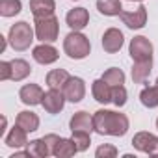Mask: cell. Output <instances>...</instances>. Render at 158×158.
Listing matches in <instances>:
<instances>
[{
	"label": "cell",
	"mask_w": 158,
	"mask_h": 158,
	"mask_svg": "<svg viewBox=\"0 0 158 158\" xmlns=\"http://www.w3.org/2000/svg\"><path fill=\"white\" fill-rule=\"evenodd\" d=\"M128 125V117L119 112L97 110L93 114V128L101 136H125Z\"/></svg>",
	"instance_id": "cell-1"
},
{
	"label": "cell",
	"mask_w": 158,
	"mask_h": 158,
	"mask_svg": "<svg viewBox=\"0 0 158 158\" xmlns=\"http://www.w3.org/2000/svg\"><path fill=\"white\" fill-rule=\"evenodd\" d=\"M63 50L65 54L71 58V60H84L89 56L91 52V45H89V39L80 34V32H71L69 35H65L63 39Z\"/></svg>",
	"instance_id": "cell-2"
},
{
	"label": "cell",
	"mask_w": 158,
	"mask_h": 158,
	"mask_svg": "<svg viewBox=\"0 0 158 158\" xmlns=\"http://www.w3.org/2000/svg\"><path fill=\"white\" fill-rule=\"evenodd\" d=\"M8 41H10V45H11L15 50H19V52L30 48V45H32V41H34V30H32V26H30L26 21L15 23V24L10 28Z\"/></svg>",
	"instance_id": "cell-3"
},
{
	"label": "cell",
	"mask_w": 158,
	"mask_h": 158,
	"mask_svg": "<svg viewBox=\"0 0 158 158\" xmlns=\"http://www.w3.org/2000/svg\"><path fill=\"white\" fill-rule=\"evenodd\" d=\"M60 34V21L50 15L43 19H35V37L43 43H52L58 39Z\"/></svg>",
	"instance_id": "cell-4"
},
{
	"label": "cell",
	"mask_w": 158,
	"mask_h": 158,
	"mask_svg": "<svg viewBox=\"0 0 158 158\" xmlns=\"http://www.w3.org/2000/svg\"><path fill=\"white\" fill-rule=\"evenodd\" d=\"M60 139V136L56 134H47L39 139H34L28 143V152L30 156H37V158H47L48 154L54 152V145Z\"/></svg>",
	"instance_id": "cell-5"
},
{
	"label": "cell",
	"mask_w": 158,
	"mask_h": 158,
	"mask_svg": "<svg viewBox=\"0 0 158 158\" xmlns=\"http://www.w3.org/2000/svg\"><path fill=\"white\" fill-rule=\"evenodd\" d=\"M132 145H134V149L158 158V136H154L151 132H138L132 138Z\"/></svg>",
	"instance_id": "cell-6"
},
{
	"label": "cell",
	"mask_w": 158,
	"mask_h": 158,
	"mask_svg": "<svg viewBox=\"0 0 158 158\" xmlns=\"http://www.w3.org/2000/svg\"><path fill=\"white\" fill-rule=\"evenodd\" d=\"M128 52L132 56L134 61H143V60H151L152 58V43L143 37V35H138L130 41V47H128Z\"/></svg>",
	"instance_id": "cell-7"
},
{
	"label": "cell",
	"mask_w": 158,
	"mask_h": 158,
	"mask_svg": "<svg viewBox=\"0 0 158 158\" xmlns=\"http://www.w3.org/2000/svg\"><path fill=\"white\" fill-rule=\"evenodd\" d=\"M63 95L69 102H80L84 97H86V84L82 78H78V76H71L69 80L65 82L63 86Z\"/></svg>",
	"instance_id": "cell-8"
},
{
	"label": "cell",
	"mask_w": 158,
	"mask_h": 158,
	"mask_svg": "<svg viewBox=\"0 0 158 158\" xmlns=\"http://www.w3.org/2000/svg\"><path fill=\"white\" fill-rule=\"evenodd\" d=\"M121 21L123 24H127V28L130 30H139L147 24V8L145 6H138L134 11H121Z\"/></svg>",
	"instance_id": "cell-9"
},
{
	"label": "cell",
	"mask_w": 158,
	"mask_h": 158,
	"mask_svg": "<svg viewBox=\"0 0 158 158\" xmlns=\"http://www.w3.org/2000/svg\"><path fill=\"white\" fill-rule=\"evenodd\" d=\"M65 95L61 89H48L45 95H43V101H41V106L45 108V112L48 114H60L63 110V104H65Z\"/></svg>",
	"instance_id": "cell-10"
},
{
	"label": "cell",
	"mask_w": 158,
	"mask_h": 158,
	"mask_svg": "<svg viewBox=\"0 0 158 158\" xmlns=\"http://www.w3.org/2000/svg\"><path fill=\"white\" fill-rule=\"evenodd\" d=\"M123 43H125L123 32L117 30V28H108V30L104 32V35H102V48H104V52H108V54L119 52L121 47H123Z\"/></svg>",
	"instance_id": "cell-11"
},
{
	"label": "cell",
	"mask_w": 158,
	"mask_h": 158,
	"mask_svg": "<svg viewBox=\"0 0 158 158\" xmlns=\"http://www.w3.org/2000/svg\"><path fill=\"white\" fill-rule=\"evenodd\" d=\"M65 23H67V26H69L71 30L80 32V30H84V28L88 26V23H89V13H88L86 8H74V10H71V11L67 13Z\"/></svg>",
	"instance_id": "cell-12"
},
{
	"label": "cell",
	"mask_w": 158,
	"mask_h": 158,
	"mask_svg": "<svg viewBox=\"0 0 158 158\" xmlns=\"http://www.w3.org/2000/svg\"><path fill=\"white\" fill-rule=\"evenodd\" d=\"M43 95H45V93H43V89H41L37 84H26V86H23L21 91H19V99H21V102L26 104V106L41 104Z\"/></svg>",
	"instance_id": "cell-13"
},
{
	"label": "cell",
	"mask_w": 158,
	"mask_h": 158,
	"mask_svg": "<svg viewBox=\"0 0 158 158\" xmlns=\"http://www.w3.org/2000/svg\"><path fill=\"white\" fill-rule=\"evenodd\" d=\"M69 128H71V132L80 130V132L91 134L95 130L93 128V115H89L88 112H76L69 121Z\"/></svg>",
	"instance_id": "cell-14"
},
{
	"label": "cell",
	"mask_w": 158,
	"mask_h": 158,
	"mask_svg": "<svg viewBox=\"0 0 158 158\" xmlns=\"http://www.w3.org/2000/svg\"><path fill=\"white\" fill-rule=\"evenodd\" d=\"M32 56H34V60H35L37 63H41V65H50V63H54V61L60 58L58 50H56L52 45H47V43L37 45V47L32 50Z\"/></svg>",
	"instance_id": "cell-15"
},
{
	"label": "cell",
	"mask_w": 158,
	"mask_h": 158,
	"mask_svg": "<svg viewBox=\"0 0 158 158\" xmlns=\"http://www.w3.org/2000/svg\"><path fill=\"white\" fill-rule=\"evenodd\" d=\"M54 10H56L54 0H30V11L35 19L50 17L54 15Z\"/></svg>",
	"instance_id": "cell-16"
},
{
	"label": "cell",
	"mask_w": 158,
	"mask_h": 158,
	"mask_svg": "<svg viewBox=\"0 0 158 158\" xmlns=\"http://www.w3.org/2000/svg\"><path fill=\"white\" fill-rule=\"evenodd\" d=\"M151 69H152V58L151 60H143V61H134V67H132V80H134V84H145L149 74H151Z\"/></svg>",
	"instance_id": "cell-17"
},
{
	"label": "cell",
	"mask_w": 158,
	"mask_h": 158,
	"mask_svg": "<svg viewBox=\"0 0 158 158\" xmlns=\"http://www.w3.org/2000/svg\"><path fill=\"white\" fill-rule=\"evenodd\" d=\"M91 93H93V99H95L97 102H101V104L112 102V86H108L102 78H99V80L93 82Z\"/></svg>",
	"instance_id": "cell-18"
},
{
	"label": "cell",
	"mask_w": 158,
	"mask_h": 158,
	"mask_svg": "<svg viewBox=\"0 0 158 158\" xmlns=\"http://www.w3.org/2000/svg\"><path fill=\"white\" fill-rule=\"evenodd\" d=\"M26 134H28V132H26L24 128H21L19 125L13 127V128L10 130V134L6 136V145L11 147V149H21V147L28 145V138H26Z\"/></svg>",
	"instance_id": "cell-19"
},
{
	"label": "cell",
	"mask_w": 158,
	"mask_h": 158,
	"mask_svg": "<svg viewBox=\"0 0 158 158\" xmlns=\"http://www.w3.org/2000/svg\"><path fill=\"white\" fill-rule=\"evenodd\" d=\"M69 73L65 69H52L48 74H47V86L50 89H63L65 82L69 80Z\"/></svg>",
	"instance_id": "cell-20"
},
{
	"label": "cell",
	"mask_w": 158,
	"mask_h": 158,
	"mask_svg": "<svg viewBox=\"0 0 158 158\" xmlns=\"http://www.w3.org/2000/svg\"><path fill=\"white\" fill-rule=\"evenodd\" d=\"M17 125L21 128H24L26 132H35L39 128V117H37V114L24 110L17 115Z\"/></svg>",
	"instance_id": "cell-21"
},
{
	"label": "cell",
	"mask_w": 158,
	"mask_h": 158,
	"mask_svg": "<svg viewBox=\"0 0 158 158\" xmlns=\"http://www.w3.org/2000/svg\"><path fill=\"white\" fill-rule=\"evenodd\" d=\"M74 152H78L74 141H73V139H67V138H60V139L56 141V145H54V152H52V154L58 156V158H69V156H73Z\"/></svg>",
	"instance_id": "cell-22"
},
{
	"label": "cell",
	"mask_w": 158,
	"mask_h": 158,
	"mask_svg": "<svg viewBox=\"0 0 158 158\" xmlns=\"http://www.w3.org/2000/svg\"><path fill=\"white\" fill-rule=\"evenodd\" d=\"M30 73H32V67H30V63L26 60H21L19 58V60H13L11 61V80L21 82V80H24Z\"/></svg>",
	"instance_id": "cell-23"
},
{
	"label": "cell",
	"mask_w": 158,
	"mask_h": 158,
	"mask_svg": "<svg viewBox=\"0 0 158 158\" xmlns=\"http://www.w3.org/2000/svg\"><path fill=\"white\" fill-rule=\"evenodd\" d=\"M97 10L106 17H115V15H121L123 6H121V0H97Z\"/></svg>",
	"instance_id": "cell-24"
},
{
	"label": "cell",
	"mask_w": 158,
	"mask_h": 158,
	"mask_svg": "<svg viewBox=\"0 0 158 158\" xmlns=\"http://www.w3.org/2000/svg\"><path fill=\"white\" fill-rule=\"evenodd\" d=\"M139 101L145 108H156L158 106V86H147L139 93Z\"/></svg>",
	"instance_id": "cell-25"
},
{
	"label": "cell",
	"mask_w": 158,
	"mask_h": 158,
	"mask_svg": "<svg viewBox=\"0 0 158 158\" xmlns=\"http://www.w3.org/2000/svg\"><path fill=\"white\" fill-rule=\"evenodd\" d=\"M23 10L21 0H0V15L2 17H15Z\"/></svg>",
	"instance_id": "cell-26"
},
{
	"label": "cell",
	"mask_w": 158,
	"mask_h": 158,
	"mask_svg": "<svg viewBox=\"0 0 158 158\" xmlns=\"http://www.w3.org/2000/svg\"><path fill=\"white\" fill-rule=\"evenodd\" d=\"M102 80H104L108 86H112V88L123 86V84H125V73H123L121 69H117V67H110V69L102 74Z\"/></svg>",
	"instance_id": "cell-27"
},
{
	"label": "cell",
	"mask_w": 158,
	"mask_h": 158,
	"mask_svg": "<svg viewBox=\"0 0 158 158\" xmlns=\"http://www.w3.org/2000/svg\"><path fill=\"white\" fill-rule=\"evenodd\" d=\"M91 134H88V132H80V130H76V132H73V141H74V145H76V149H78V152H82V151H88L89 149V143H91V138H89Z\"/></svg>",
	"instance_id": "cell-28"
},
{
	"label": "cell",
	"mask_w": 158,
	"mask_h": 158,
	"mask_svg": "<svg viewBox=\"0 0 158 158\" xmlns=\"http://www.w3.org/2000/svg\"><path fill=\"white\" fill-rule=\"evenodd\" d=\"M112 102L115 106H125L127 104V89H125V86L112 88Z\"/></svg>",
	"instance_id": "cell-29"
},
{
	"label": "cell",
	"mask_w": 158,
	"mask_h": 158,
	"mask_svg": "<svg viewBox=\"0 0 158 158\" xmlns=\"http://www.w3.org/2000/svg\"><path fill=\"white\" fill-rule=\"evenodd\" d=\"M95 156L97 158H115L117 156V149L114 145H101L95 151Z\"/></svg>",
	"instance_id": "cell-30"
},
{
	"label": "cell",
	"mask_w": 158,
	"mask_h": 158,
	"mask_svg": "<svg viewBox=\"0 0 158 158\" xmlns=\"http://www.w3.org/2000/svg\"><path fill=\"white\" fill-rule=\"evenodd\" d=\"M0 80H11V61H0Z\"/></svg>",
	"instance_id": "cell-31"
},
{
	"label": "cell",
	"mask_w": 158,
	"mask_h": 158,
	"mask_svg": "<svg viewBox=\"0 0 158 158\" xmlns=\"http://www.w3.org/2000/svg\"><path fill=\"white\" fill-rule=\"evenodd\" d=\"M6 50V37L0 35V52H4Z\"/></svg>",
	"instance_id": "cell-32"
},
{
	"label": "cell",
	"mask_w": 158,
	"mask_h": 158,
	"mask_svg": "<svg viewBox=\"0 0 158 158\" xmlns=\"http://www.w3.org/2000/svg\"><path fill=\"white\" fill-rule=\"evenodd\" d=\"M130 2H134V0H130ZM136 2H141V0H136Z\"/></svg>",
	"instance_id": "cell-33"
},
{
	"label": "cell",
	"mask_w": 158,
	"mask_h": 158,
	"mask_svg": "<svg viewBox=\"0 0 158 158\" xmlns=\"http://www.w3.org/2000/svg\"><path fill=\"white\" fill-rule=\"evenodd\" d=\"M156 128H158V119H156Z\"/></svg>",
	"instance_id": "cell-34"
},
{
	"label": "cell",
	"mask_w": 158,
	"mask_h": 158,
	"mask_svg": "<svg viewBox=\"0 0 158 158\" xmlns=\"http://www.w3.org/2000/svg\"><path fill=\"white\" fill-rule=\"evenodd\" d=\"M156 86H158V78H156Z\"/></svg>",
	"instance_id": "cell-35"
}]
</instances>
